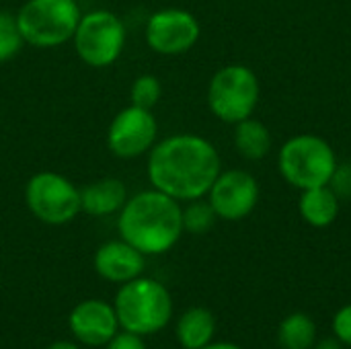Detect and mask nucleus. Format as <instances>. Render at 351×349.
Here are the masks:
<instances>
[{"label": "nucleus", "mask_w": 351, "mask_h": 349, "mask_svg": "<svg viewBox=\"0 0 351 349\" xmlns=\"http://www.w3.org/2000/svg\"><path fill=\"white\" fill-rule=\"evenodd\" d=\"M220 175V156L202 136L177 134L154 144L148 156V179L173 200L204 197Z\"/></svg>", "instance_id": "obj_1"}, {"label": "nucleus", "mask_w": 351, "mask_h": 349, "mask_svg": "<svg viewBox=\"0 0 351 349\" xmlns=\"http://www.w3.org/2000/svg\"><path fill=\"white\" fill-rule=\"evenodd\" d=\"M119 239L146 257L171 251L183 234V210L171 195L148 189L123 204L117 216Z\"/></svg>", "instance_id": "obj_2"}, {"label": "nucleus", "mask_w": 351, "mask_h": 349, "mask_svg": "<svg viewBox=\"0 0 351 349\" xmlns=\"http://www.w3.org/2000/svg\"><path fill=\"white\" fill-rule=\"evenodd\" d=\"M119 329L136 335H154L173 319V298L165 284L152 278H136L121 284L113 302Z\"/></svg>", "instance_id": "obj_3"}, {"label": "nucleus", "mask_w": 351, "mask_h": 349, "mask_svg": "<svg viewBox=\"0 0 351 349\" xmlns=\"http://www.w3.org/2000/svg\"><path fill=\"white\" fill-rule=\"evenodd\" d=\"M80 16L76 0H27L16 12V25L25 43L58 47L72 41Z\"/></svg>", "instance_id": "obj_4"}, {"label": "nucleus", "mask_w": 351, "mask_h": 349, "mask_svg": "<svg viewBox=\"0 0 351 349\" xmlns=\"http://www.w3.org/2000/svg\"><path fill=\"white\" fill-rule=\"evenodd\" d=\"M76 56L90 68H107L115 64L125 47L123 21L105 8L84 12L72 37Z\"/></svg>", "instance_id": "obj_5"}, {"label": "nucleus", "mask_w": 351, "mask_h": 349, "mask_svg": "<svg viewBox=\"0 0 351 349\" xmlns=\"http://www.w3.org/2000/svg\"><path fill=\"white\" fill-rule=\"evenodd\" d=\"M25 204L39 222L49 226L68 224L82 212L80 189L53 171H39L27 181Z\"/></svg>", "instance_id": "obj_6"}, {"label": "nucleus", "mask_w": 351, "mask_h": 349, "mask_svg": "<svg viewBox=\"0 0 351 349\" xmlns=\"http://www.w3.org/2000/svg\"><path fill=\"white\" fill-rule=\"evenodd\" d=\"M337 169L331 146L317 136H296L280 152V171L288 183L300 189L323 187Z\"/></svg>", "instance_id": "obj_7"}, {"label": "nucleus", "mask_w": 351, "mask_h": 349, "mask_svg": "<svg viewBox=\"0 0 351 349\" xmlns=\"http://www.w3.org/2000/svg\"><path fill=\"white\" fill-rule=\"evenodd\" d=\"M259 99V80L247 66H226L218 70L208 86V105L212 113L226 121L247 119Z\"/></svg>", "instance_id": "obj_8"}, {"label": "nucleus", "mask_w": 351, "mask_h": 349, "mask_svg": "<svg viewBox=\"0 0 351 349\" xmlns=\"http://www.w3.org/2000/svg\"><path fill=\"white\" fill-rule=\"evenodd\" d=\"M158 123L150 109L130 105L121 109L109 123L107 148L117 158H138L152 150Z\"/></svg>", "instance_id": "obj_9"}, {"label": "nucleus", "mask_w": 351, "mask_h": 349, "mask_svg": "<svg viewBox=\"0 0 351 349\" xmlns=\"http://www.w3.org/2000/svg\"><path fill=\"white\" fill-rule=\"evenodd\" d=\"M199 39L197 19L183 8H162L150 14L146 23V43L160 56H179L189 51Z\"/></svg>", "instance_id": "obj_10"}, {"label": "nucleus", "mask_w": 351, "mask_h": 349, "mask_svg": "<svg viewBox=\"0 0 351 349\" xmlns=\"http://www.w3.org/2000/svg\"><path fill=\"white\" fill-rule=\"evenodd\" d=\"M208 193L216 216L222 220H241L249 216L259 200L257 181L245 171H226L218 175Z\"/></svg>", "instance_id": "obj_11"}, {"label": "nucleus", "mask_w": 351, "mask_h": 349, "mask_svg": "<svg viewBox=\"0 0 351 349\" xmlns=\"http://www.w3.org/2000/svg\"><path fill=\"white\" fill-rule=\"evenodd\" d=\"M68 327L78 344L88 348H101L107 346L109 339L119 331V321L113 304L99 298H88L78 302L70 311Z\"/></svg>", "instance_id": "obj_12"}, {"label": "nucleus", "mask_w": 351, "mask_h": 349, "mask_svg": "<svg viewBox=\"0 0 351 349\" xmlns=\"http://www.w3.org/2000/svg\"><path fill=\"white\" fill-rule=\"evenodd\" d=\"M93 267L99 274V278L113 284H125L144 274L146 255L130 243H125L123 239L107 241L97 249L93 257Z\"/></svg>", "instance_id": "obj_13"}, {"label": "nucleus", "mask_w": 351, "mask_h": 349, "mask_svg": "<svg viewBox=\"0 0 351 349\" xmlns=\"http://www.w3.org/2000/svg\"><path fill=\"white\" fill-rule=\"evenodd\" d=\"M125 202H128V187L121 179H115V177L97 179L80 189L82 212L93 218L119 214Z\"/></svg>", "instance_id": "obj_14"}, {"label": "nucleus", "mask_w": 351, "mask_h": 349, "mask_svg": "<svg viewBox=\"0 0 351 349\" xmlns=\"http://www.w3.org/2000/svg\"><path fill=\"white\" fill-rule=\"evenodd\" d=\"M175 335L183 349L206 348L214 341L216 317L206 306H191L177 319Z\"/></svg>", "instance_id": "obj_15"}, {"label": "nucleus", "mask_w": 351, "mask_h": 349, "mask_svg": "<svg viewBox=\"0 0 351 349\" xmlns=\"http://www.w3.org/2000/svg\"><path fill=\"white\" fill-rule=\"evenodd\" d=\"M300 214L311 226H317V228L329 226L339 214L337 193L333 189H327L325 185L304 189L300 197Z\"/></svg>", "instance_id": "obj_16"}, {"label": "nucleus", "mask_w": 351, "mask_h": 349, "mask_svg": "<svg viewBox=\"0 0 351 349\" xmlns=\"http://www.w3.org/2000/svg\"><path fill=\"white\" fill-rule=\"evenodd\" d=\"M317 344V325L304 313L288 315L278 329L280 349H313Z\"/></svg>", "instance_id": "obj_17"}, {"label": "nucleus", "mask_w": 351, "mask_h": 349, "mask_svg": "<svg viewBox=\"0 0 351 349\" xmlns=\"http://www.w3.org/2000/svg\"><path fill=\"white\" fill-rule=\"evenodd\" d=\"M234 144L239 148V152L251 160H259L263 158L269 148H271V136L267 132V128L255 119H243L237 123V132H234Z\"/></svg>", "instance_id": "obj_18"}, {"label": "nucleus", "mask_w": 351, "mask_h": 349, "mask_svg": "<svg viewBox=\"0 0 351 349\" xmlns=\"http://www.w3.org/2000/svg\"><path fill=\"white\" fill-rule=\"evenodd\" d=\"M25 39L16 25V14L0 10V64L12 60L23 49Z\"/></svg>", "instance_id": "obj_19"}, {"label": "nucleus", "mask_w": 351, "mask_h": 349, "mask_svg": "<svg viewBox=\"0 0 351 349\" xmlns=\"http://www.w3.org/2000/svg\"><path fill=\"white\" fill-rule=\"evenodd\" d=\"M216 212L210 202H199L193 200L185 210H183V230L191 234H204L208 232L214 222H216Z\"/></svg>", "instance_id": "obj_20"}, {"label": "nucleus", "mask_w": 351, "mask_h": 349, "mask_svg": "<svg viewBox=\"0 0 351 349\" xmlns=\"http://www.w3.org/2000/svg\"><path fill=\"white\" fill-rule=\"evenodd\" d=\"M160 97H162V84L152 74L138 76L132 84V91H130L132 105L142 107V109H150V111L160 101Z\"/></svg>", "instance_id": "obj_21"}, {"label": "nucleus", "mask_w": 351, "mask_h": 349, "mask_svg": "<svg viewBox=\"0 0 351 349\" xmlns=\"http://www.w3.org/2000/svg\"><path fill=\"white\" fill-rule=\"evenodd\" d=\"M333 335L343 344L351 348V304H346L343 309L337 311L333 317Z\"/></svg>", "instance_id": "obj_22"}, {"label": "nucleus", "mask_w": 351, "mask_h": 349, "mask_svg": "<svg viewBox=\"0 0 351 349\" xmlns=\"http://www.w3.org/2000/svg\"><path fill=\"white\" fill-rule=\"evenodd\" d=\"M105 349H146V344H144V337L142 335H136L132 331H117L109 344L105 346Z\"/></svg>", "instance_id": "obj_23"}, {"label": "nucleus", "mask_w": 351, "mask_h": 349, "mask_svg": "<svg viewBox=\"0 0 351 349\" xmlns=\"http://www.w3.org/2000/svg\"><path fill=\"white\" fill-rule=\"evenodd\" d=\"M337 197H351V165H341L335 169L331 181Z\"/></svg>", "instance_id": "obj_24"}, {"label": "nucleus", "mask_w": 351, "mask_h": 349, "mask_svg": "<svg viewBox=\"0 0 351 349\" xmlns=\"http://www.w3.org/2000/svg\"><path fill=\"white\" fill-rule=\"evenodd\" d=\"M313 349H343V344L333 335V337H323L317 339V344L313 346Z\"/></svg>", "instance_id": "obj_25"}, {"label": "nucleus", "mask_w": 351, "mask_h": 349, "mask_svg": "<svg viewBox=\"0 0 351 349\" xmlns=\"http://www.w3.org/2000/svg\"><path fill=\"white\" fill-rule=\"evenodd\" d=\"M202 349H243L239 348L237 344H230V341H212V344H208L206 348Z\"/></svg>", "instance_id": "obj_26"}, {"label": "nucleus", "mask_w": 351, "mask_h": 349, "mask_svg": "<svg viewBox=\"0 0 351 349\" xmlns=\"http://www.w3.org/2000/svg\"><path fill=\"white\" fill-rule=\"evenodd\" d=\"M45 349H80L74 341H66V339H62V341H53V344H49Z\"/></svg>", "instance_id": "obj_27"}]
</instances>
